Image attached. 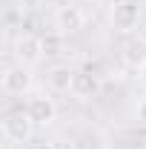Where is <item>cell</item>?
<instances>
[{"instance_id":"cell-1","label":"cell","mask_w":146,"mask_h":149,"mask_svg":"<svg viewBox=\"0 0 146 149\" xmlns=\"http://www.w3.org/2000/svg\"><path fill=\"white\" fill-rule=\"evenodd\" d=\"M32 126H35V120H32L29 109H12L3 118V135L9 141H17V143L32 135Z\"/></svg>"},{"instance_id":"cell-2","label":"cell","mask_w":146,"mask_h":149,"mask_svg":"<svg viewBox=\"0 0 146 149\" xmlns=\"http://www.w3.org/2000/svg\"><path fill=\"white\" fill-rule=\"evenodd\" d=\"M140 23V6L132 3V0H120L112 6V26L120 32V35H132Z\"/></svg>"},{"instance_id":"cell-3","label":"cell","mask_w":146,"mask_h":149,"mask_svg":"<svg viewBox=\"0 0 146 149\" xmlns=\"http://www.w3.org/2000/svg\"><path fill=\"white\" fill-rule=\"evenodd\" d=\"M120 57H123V63L129 69H140L146 63V37L138 35V32L126 35L123 43H120Z\"/></svg>"},{"instance_id":"cell-4","label":"cell","mask_w":146,"mask_h":149,"mask_svg":"<svg viewBox=\"0 0 146 149\" xmlns=\"http://www.w3.org/2000/svg\"><path fill=\"white\" fill-rule=\"evenodd\" d=\"M69 92L74 97H80V100H89L95 95L100 92V74H95L92 69H80V72H74L72 77V89Z\"/></svg>"},{"instance_id":"cell-5","label":"cell","mask_w":146,"mask_h":149,"mask_svg":"<svg viewBox=\"0 0 146 149\" xmlns=\"http://www.w3.org/2000/svg\"><path fill=\"white\" fill-rule=\"evenodd\" d=\"M55 26L60 35H74L86 26V15L77 9V6H60L55 15Z\"/></svg>"},{"instance_id":"cell-6","label":"cell","mask_w":146,"mask_h":149,"mask_svg":"<svg viewBox=\"0 0 146 149\" xmlns=\"http://www.w3.org/2000/svg\"><path fill=\"white\" fill-rule=\"evenodd\" d=\"M15 55H17L20 66L23 63H37L43 57V37L40 35H20L15 43Z\"/></svg>"},{"instance_id":"cell-7","label":"cell","mask_w":146,"mask_h":149,"mask_svg":"<svg viewBox=\"0 0 146 149\" xmlns=\"http://www.w3.org/2000/svg\"><path fill=\"white\" fill-rule=\"evenodd\" d=\"M26 109L32 115V120H35L37 126H49L52 120L57 118V106L52 97H46V95H35L29 103H26Z\"/></svg>"},{"instance_id":"cell-8","label":"cell","mask_w":146,"mask_h":149,"mask_svg":"<svg viewBox=\"0 0 146 149\" xmlns=\"http://www.w3.org/2000/svg\"><path fill=\"white\" fill-rule=\"evenodd\" d=\"M32 89V74L23 66H12L3 72V92L6 95H23Z\"/></svg>"},{"instance_id":"cell-9","label":"cell","mask_w":146,"mask_h":149,"mask_svg":"<svg viewBox=\"0 0 146 149\" xmlns=\"http://www.w3.org/2000/svg\"><path fill=\"white\" fill-rule=\"evenodd\" d=\"M72 77H74V72L69 66H55V69L49 72V86H52L55 92H69V89H72Z\"/></svg>"},{"instance_id":"cell-10","label":"cell","mask_w":146,"mask_h":149,"mask_svg":"<svg viewBox=\"0 0 146 149\" xmlns=\"http://www.w3.org/2000/svg\"><path fill=\"white\" fill-rule=\"evenodd\" d=\"M60 49H63V35L60 32L43 35V55H60Z\"/></svg>"},{"instance_id":"cell-11","label":"cell","mask_w":146,"mask_h":149,"mask_svg":"<svg viewBox=\"0 0 146 149\" xmlns=\"http://www.w3.org/2000/svg\"><path fill=\"white\" fill-rule=\"evenodd\" d=\"M138 118H140V123H146V100H140V106H138Z\"/></svg>"},{"instance_id":"cell-12","label":"cell","mask_w":146,"mask_h":149,"mask_svg":"<svg viewBox=\"0 0 146 149\" xmlns=\"http://www.w3.org/2000/svg\"><path fill=\"white\" fill-rule=\"evenodd\" d=\"M52 149H74V143H66V141H57Z\"/></svg>"},{"instance_id":"cell-13","label":"cell","mask_w":146,"mask_h":149,"mask_svg":"<svg viewBox=\"0 0 146 149\" xmlns=\"http://www.w3.org/2000/svg\"><path fill=\"white\" fill-rule=\"evenodd\" d=\"M138 72H140V83H143V86H146V63H143V66H140V69H138Z\"/></svg>"}]
</instances>
